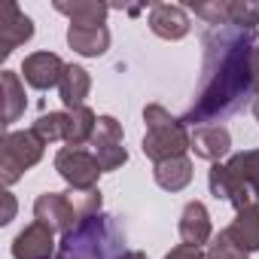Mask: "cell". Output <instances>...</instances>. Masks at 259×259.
Here are the masks:
<instances>
[{
	"mask_svg": "<svg viewBox=\"0 0 259 259\" xmlns=\"http://www.w3.org/2000/svg\"><path fill=\"white\" fill-rule=\"evenodd\" d=\"M210 195L229 201L238 210L259 207V150H241L229 162H217L207 171Z\"/></svg>",
	"mask_w": 259,
	"mask_h": 259,
	"instance_id": "3957f363",
	"label": "cell"
},
{
	"mask_svg": "<svg viewBox=\"0 0 259 259\" xmlns=\"http://www.w3.org/2000/svg\"><path fill=\"white\" fill-rule=\"evenodd\" d=\"M67 64L61 61V55L55 52H31L25 61H22V76L31 89L37 92H46V89H55L61 85V76H64Z\"/></svg>",
	"mask_w": 259,
	"mask_h": 259,
	"instance_id": "30bf717a",
	"label": "cell"
},
{
	"mask_svg": "<svg viewBox=\"0 0 259 259\" xmlns=\"http://www.w3.org/2000/svg\"><path fill=\"white\" fill-rule=\"evenodd\" d=\"M67 125H70V116L67 110H49V113H40L37 122H34V132L46 141V144H55V141H67Z\"/></svg>",
	"mask_w": 259,
	"mask_h": 259,
	"instance_id": "7402d4cb",
	"label": "cell"
},
{
	"mask_svg": "<svg viewBox=\"0 0 259 259\" xmlns=\"http://www.w3.org/2000/svg\"><path fill=\"white\" fill-rule=\"evenodd\" d=\"M162 259H207V253L204 250H198V247H189V244H177L171 253H165Z\"/></svg>",
	"mask_w": 259,
	"mask_h": 259,
	"instance_id": "484cf974",
	"label": "cell"
},
{
	"mask_svg": "<svg viewBox=\"0 0 259 259\" xmlns=\"http://www.w3.org/2000/svg\"><path fill=\"white\" fill-rule=\"evenodd\" d=\"M55 13L67 16L70 25H79V28H101L107 25V16H110V7L107 4H98V0H55Z\"/></svg>",
	"mask_w": 259,
	"mask_h": 259,
	"instance_id": "9a60e30c",
	"label": "cell"
},
{
	"mask_svg": "<svg viewBox=\"0 0 259 259\" xmlns=\"http://www.w3.org/2000/svg\"><path fill=\"white\" fill-rule=\"evenodd\" d=\"M125 229L113 213H95L73 232L61 235L55 259H119L125 253Z\"/></svg>",
	"mask_w": 259,
	"mask_h": 259,
	"instance_id": "7a4b0ae2",
	"label": "cell"
},
{
	"mask_svg": "<svg viewBox=\"0 0 259 259\" xmlns=\"http://www.w3.org/2000/svg\"><path fill=\"white\" fill-rule=\"evenodd\" d=\"M186 10L204 19L210 28H229V0H189Z\"/></svg>",
	"mask_w": 259,
	"mask_h": 259,
	"instance_id": "603a6c76",
	"label": "cell"
},
{
	"mask_svg": "<svg viewBox=\"0 0 259 259\" xmlns=\"http://www.w3.org/2000/svg\"><path fill=\"white\" fill-rule=\"evenodd\" d=\"M177 232H180L183 244L198 247V250L213 241V223H210V213H207L204 201H189V204L180 210Z\"/></svg>",
	"mask_w": 259,
	"mask_h": 259,
	"instance_id": "5bb4252c",
	"label": "cell"
},
{
	"mask_svg": "<svg viewBox=\"0 0 259 259\" xmlns=\"http://www.w3.org/2000/svg\"><path fill=\"white\" fill-rule=\"evenodd\" d=\"M250 73H253V95H259V43L253 46V55H250Z\"/></svg>",
	"mask_w": 259,
	"mask_h": 259,
	"instance_id": "4316f807",
	"label": "cell"
},
{
	"mask_svg": "<svg viewBox=\"0 0 259 259\" xmlns=\"http://www.w3.org/2000/svg\"><path fill=\"white\" fill-rule=\"evenodd\" d=\"M55 171L70 189H82V192L98 189V177L104 174L101 162L85 147H61L55 153Z\"/></svg>",
	"mask_w": 259,
	"mask_h": 259,
	"instance_id": "52a82bcc",
	"label": "cell"
},
{
	"mask_svg": "<svg viewBox=\"0 0 259 259\" xmlns=\"http://www.w3.org/2000/svg\"><path fill=\"white\" fill-rule=\"evenodd\" d=\"M0 92H4V125L10 128L13 122H19L25 116V107H28L22 76L16 70H4L0 73Z\"/></svg>",
	"mask_w": 259,
	"mask_h": 259,
	"instance_id": "ac0fdd59",
	"label": "cell"
},
{
	"mask_svg": "<svg viewBox=\"0 0 259 259\" xmlns=\"http://www.w3.org/2000/svg\"><path fill=\"white\" fill-rule=\"evenodd\" d=\"M207 259H250V253H244L241 247H235L229 241L226 232H220L210 244H207Z\"/></svg>",
	"mask_w": 259,
	"mask_h": 259,
	"instance_id": "d4e9b609",
	"label": "cell"
},
{
	"mask_svg": "<svg viewBox=\"0 0 259 259\" xmlns=\"http://www.w3.org/2000/svg\"><path fill=\"white\" fill-rule=\"evenodd\" d=\"M192 132V153L210 165H217L223 156H229L232 150V135H229V128L213 122V125H198V128H189Z\"/></svg>",
	"mask_w": 259,
	"mask_h": 259,
	"instance_id": "4fadbf2b",
	"label": "cell"
},
{
	"mask_svg": "<svg viewBox=\"0 0 259 259\" xmlns=\"http://www.w3.org/2000/svg\"><path fill=\"white\" fill-rule=\"evenodd\" d=\"M153 180L165 192H183L192 183V162H189V156H180V159H168V162L153 165Z\"/></svg>",
	"mask_w": 259,
	"mask_h": 259,
	"instance_id": "ffe728a7",
	"label": "cell"
},
{
	"mask_svg": "<svg viewBox=\"0 0 259 259\" xmlns=\"http://www.w3.org/2000/svg\"><path fill=\"white\" fill-rule=\"evenodd\" d=\"M67 46L82 55V58H101L107 49H110V28L101 25V28H79V25H70L67 28Z\"/></svg>",
	"mask_w": 259,
	"mask_h": 259,
	"instance_id": "2e32d148",
	"label": "cell"
},
{
	"mask_svg": "<svg viewBox=\"0 0 259 259\" xmlns=\"http://www.w3.org/2000/svg\"><path fill=\"white\" fill-rule=\"evenodd\" d=\"M150 31L162 40H183L189 31H192V22H189V13L186 7L180 4H153L150 7V19H147Z\"/></svg>",
	"mask_w": 259,
	"mask_h": 259,
	"instance_id": "7c38bea8",
	"label": "cell"
},
{
	"mask_svg": "<svg viewBox=\"0 0 259 259\" xmlns=\"http://www.w3.org/2000/svg\"><path fill=\"white\" fill-rule=\"evenodd\" d=\"M144 125H147V135L141 141V150L153 165L168 162V159H180L192 147V132L186 128V122L171 116L162 104L144 107Z\"/></svg>",
	"mask_w": 259,
	"mask_h": 259,
	"instance_id": "5b68a950",
	"label": "cell"
},
{
	"mask_svg": "<svg viewBox=\"0 0 259 259\" xmlns=\"http://www.w3.org/2000/svg\"><path fill=\"white\" fill-rule=\"evenodd\" d=\"M119 259H147V253H141V250H125Z\"/></svg>",
	"mask_w": 259,
	"mask_h": 259,
	"instance_id": "f1b7e54d",
	"label": "cell"
},
{
	"mask_svg": "<svg viewBox=\"0 0 259 259\" xmlns=\"http://www.w3.org/2000/svg\"><path fill=\"white\" fill-rule=\"evenodd\" d=\"M259 43L256 31L241 28H204L201 31V79L198 92L189 104V110L180 116L186 128L213 125L217 119H226L244 107V101L253 95V73H250V55Z\"/></svg>",
	"mask_w": 259,
	"mask_h": 259,
	"instance_id": "6da1fadb",
	"label": "cell"
},
{
	"mask_svg": "<svg viewBox=\"0 0 259 259\" xmlns=\"http://www.w3.org/2000/svg\"><path fill=\"white\" fill-rule=\"evenodd\" d=\"M31 37H34V19L25 16L16 4H4V10H0V58H10Z\"/></svg>",
	"mask_w": 259,
	"mask_h": 259,
	"instance_id": "8fae6325",
	"label": "cell"
},
{
	"mask_svg": "<svg viewBox=\"0 0 259 259\" xmlns=\"http://www.w3.org/2000/svg\"><path fill=\"white\" fill-rule=\"evenodd\" d=\"M92 153L101 162V171H119L128 162V150H125V132L122 122L116 116H98V128L92 138Z\"/></svg>",
	"mask_w": 259,
	"mask_h": 259,
	"instance_id": "ba28073f",
	"label": "cell"
},
{
	"mask_svg": "<svg viewBox=\"0 0 259 259\" xmlns=\"http://www.w3.org/2000/svg\"><path fill=\"white\" fill-rule=\"evenodd\" d=\"M104 195L101 189H67V192H43L34 201V220L46 223L55 235H67L73 232L82 220L101 213Z\"/></svg>",
	"mask_w": 259,
	"mask_h": 259,
	"instance_id": "277c9868",
	"label": "cell"
},
{
	"mask_svg": "<svg viewBox=\"0 0 259 259\" xmlns=\"http://www.w3.org/2000/svg\"><path fill=\"white\" fill-rule=\"evenodd\" d=\"M92 92V76L82 64H67L64 76H61V85H58V95H61V104L67 110H76V107H85V98Z\"/></svg>",
	"mask_w": 259,
	"mask_h": 259,
	"instance_id": "d6986e66",
	"label": "cell"
},
{
	"mask_svg": "<svg viewBox=\"0 0 259 259\" xmlns=\"http://www.w3.org/2000/svg\"><path fill=\"white\" fill-rule=\"evenodd\" d=\"M229 235V241L235 247H241L244 253H256L259 250V207H247L238 210L235 220L223 229Z\"/></svg>",
	"mask_w": 259,
	"mask_h": 259,
	"instance_id": "e0dca14e",
	"label": "cell"
},
{
	"mask_svg": "<svg viewBox=\"0 0 259 259\" xmlns=\"http://www.w3.org/2000/svg\"><path fill=\"white\" fill-rule=\"evenodd\" d=\"M55 253H58L55 232L40 220L28 223L13 241V259H55Z\"/></svg>",
	"mask_w": 259,
	"mask_h": 259,
	"instance_id": "9c48e42d",
	"label": "cell"
},
{
	"mask_svg": "<svg viewBox=\"0 0 259 259\" xmlns=\"http://www.w3.org/2000/svg\"><path fill=\"white\" fill-rule=\"evenodd\" d=\"M229 28L256 31L259 28V0H229Z\"/></svg>",
	"mask_w": 259,
	"mask_h": 259,
	"instance_id": "cb8c5ba5",
	"label": "cell"
},
{
	"mask_svg": "<svg viewBox=\"0 0 259 259\" xmlns=\"http://www.w3.org/2000/svg\"><path fill=\"white\" fill-rule=\"evenodd\" d=\"M46 153V141L34 132V128H25V132H7L4 144H0V177H4V186L19 183Z\"/></svg>",
	"mask_w": 259,
	"mask_h": 259,
	"instance_id": "8992f818",
	"label": "cell"
},
{
	"mask_svg": "<svg viewBox=\"0 0 259 259\" xmlns=\"http://www.w3.org/2000/svg\"><path fill=\"white\" fill-rule=\"evenodd\" d=\"M4 198H7V213H4V220H0V223H10L16 217V198H13V192H4Z\"/></svg>",
	"mask_w": 259,
	"mask_h": 259,
	"instance_id": "83f0119b",
	"label": "cell"
},
{
	"mask_svg": "<svg viewBox=\"0 0 259 259\" xmlns=\"http://www.w3.org/2000/svg\"><path fill=\"white\" fill-rule=\"evenodd\" d=\"M253 116H256V122H259V95H253Z\"/></svg>",
	"mask_w": 259,
	"mask_h": 259,
	"instance_id": "f546056e",
	"label": "cell"
},
{
	"mask_svg": "<svg viewBox=\"0 0 259 259\" xmlns=\"http://www.w3.org/2000/svg\"><path fill=\"white\" fill-rule=\"evenodd\" d=\"M70 116V125H67V147H85L92 144L95 138V128H98V116L92 107H76V110H67Z\"/></svg>",
	"mask_w": 259,
	"mask_h": 259,
	"instance_id": "44dd1931",
	"label": "cell"
}]
</instances>
